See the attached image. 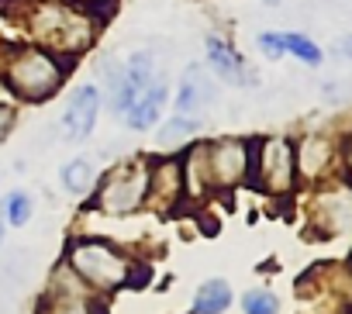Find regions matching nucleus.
Returning <instances> with one entry per match:
<instances>
[{
    "label": "nucleus",
    "mask_w": 352,
    "mask_h": 314,
    "mask_svg": "<svg viewBox=\"0 0 352 314\" xmlns=\"http://www.w3.org/2000/svg\"><path fill=\"white\" fill-rule=\"evenodd\" d=\"M28 32L42 49L66 59H73L97 38V25L87 14V4H76V0H38L28 11Z\"/></svg>",
    "instance_id": "f257e3e1"
},
{
    "label": "nucleus",
    "mask_w": 352,
    "mask_h": 314,
    "mask_svg": "<svg viewBox=\"0 0 352 314\" xmlns=\"http://www.w3.org/2000/svg\"><path fill=\"white\" fill-rule=\"evenodd\" d=\"M69 66H73V59H66L59 52H49L42 45H18L8 52V63L0 66V80H4V87L18 100L42 104L63 87Z\"/></svg>",
    "instance_id": "f03ea898"
},
{
    "label": "nucleus",
    "mask_w": 352,
    "mask_h": 314,
    "mask_svg": "<svg viewBox=\"0 0 352 314\" xmlns=\"http://www.w3.org/2000/svg\"><path fill=\"white\" fill-rule=\"evenodd\" d=\"M66 266L83 280L87 290H100V293L128 287L135 273L131 259L114 242L104 238H73L66 249Z\"/></svg>",
    "instance_id": "7ed1b4c3"
},
{
    "label": "nucleus",
    "mask_w": 352,
    "mask_h": 314,
    "mask_svg": "<svg viewBox=\"0 0 352 314\" xmlns=\"http://www.w3.org/2000/svg\"><path fill=\"white\" fill-rule=\"evenodd\" d=\"M145 201H148V163L128 159V163H118V166L97 183L94 208H97L100 214L121 218V214H135Z\"/></svg>",
    "instance_id": "20e7f679"
},
{
    "label": "nucleus",
    "mask_w": 352,
    "mask_h": 314,
    "mask_svg": "<svg viewBox=\"0 0 352 314\" xmlns=\"http://www.w3.org/2000/svg\"><path fill=\"white\" fill-rule=\"evenodd\" d=\"M249 180L280 197L294 190L297 180V163H294V142L283 135H270V138H252V166H249Z\"/></svg>",
    "instance_id": "39448f33"
},
{
    "label": "nucleus",
    "mask_w": 352,
    "mask_h": 314,
    "mask_svg": "<svg viewBox=\"0 0 352 314\" xmlns=\"http://www.w3.org/2000/svg\"><path fill=\"white\" fill-rule=\"evenodd\" d=\"M100 104H104V93H100L97 83L76 87L73 97H69V104H66V111H63V121H59L63 138L66 142H87L94 135V128H97Z\"/></svg>",
    "instance_id": "423d86ee"
},
{
    "label": "nucleus",
    "mask_w": 352,
    "mask_h": 314,
    "mask_svg": "<svg viewBox=\"0 0 352 314\" xmlns=\"http://www.w3.org/2000/svg\"><path fill=\"white\" fill-rule=\"evenodd\" d=\"M38 314H104V307L87 293L83 280L69 266H63L59 276H56V287L49 290Z\"/></svg>",
    "instance_id": "0eeeda50"
},
{
    "label": "nucleus",
    "mask_w": 352,
    "mask_h": 314,
    "mask_svg": "<svg viewBox=\"0 0 352 314\" xmlns=\"http://www.w3.org/2000/svg\"><path fill=\"white\" fill-rule=\"evenodd\" d=\"M204 45H208V69L218 83H225V87H256L259 83L256 69L221 35H208Z\"/></svg>",
    "instance_id": "6e6552de"
},
{
    "label": "nucleus",
    "mask_w": 352,
    "mask_h": 314,
    "mask_svg": "<svg viewBox=\"0 0 352 314\" xmlns=\"http://www.w3.org/2000/svg\"><path fill=\"white\" fill-rule=\"evenodd\" d=\"M218 97V80L211 73H204V66H187V76L176 87L173 97V111L187 114V117H201Z\"/></svg>",
    "instance_id": "1a4fd4ad"
},
{
    "label": "nucleus",
    "mask_w": 352,
    "mask_h": 314,
    "mask_svg": "<svg viewBox=\"0 0 352 314\" xmlns=\"http://www.w3.org/2000/svg\"><path fill=\"white\" fill-rule=\"evenodd\" d=\"M169 104V80L159 73L138 97H135V104L124 111V124H128V131H148V128H155L159 124V117H162V107Z\"/></svg>",
    "instance_id": "9d476101"
},
{
    "label": "nucleus",
    "mask_w": 352,
    "mask_h": 314,
    "mask_svg": "<svg viewBox=\"0 0 352 314\" xmlns=\"http://www.w3.org/2000/svg\"><path fill=\"white\" fill-rule=\"evenodd\" d=\"M335 159V148L324 135H304L297 145H294V163H297V177L304 180H321L328 173Z\"/></svg>",
    "instance_id": "9b49d317"
},
{
    "label": "nucleus",
    "mask_w": 352,
    "mask_h": 314,
    "mask_svg": "<svg viewBox=\"0 0 352 314\" xmlns=\"http://www.w3.org/2000/svg\"><path fill=\"white\" fill-rule=\"evenodd\" d=\"M184 194V163L180 159H162L148 166V201L173 204Z\"/></svg>",
    "instance_id": "f8f14e48"
},
{
    "label": "nucleus",
    "mask_w": 352,
    "mask_h": 314,
    "mask_svg": "<svg viewBox=\"0 0 352 314\" xmlns=\"http://www.w3.org/2000/svg\"><path fill=\"white\" fill-rule=\"evenodd\" d=\"M318 221L324 228V235H338L352 228V194L349 190H324L318 197Z\"/></svg>",
    "instance_id": "ddd939ff"
},
{
    "label": "nucleus",
    "mask_w": 352,
    "mask_h": 314,
    "mask_svg": "<svg viewBox=\"0 0 352 314\" xmlns=\"http://www.w3.org/2000/svg\"><path fill=\"white\" fill-rule=\"evenodd\" d=\"M59 183L66 194L73 197H87L94 187H97V166L87 159V155H80V159H69L59 173Z\"/></svg>",
    "instance_id": "4468645a"
},
{
    "label": "nucleus",
    "mask_w": 352,
    "mask_h": 314,
    "mask_svg": "<svg viewBox=\"0 0 352 314\" xmlns=\"http://www.w3.org/2000/svg\"><path fill=\"white\" fill-rule=\"evenodd\" d=\"M197 128H201V117L176 114V117H169V121L155 131V145H159V148H166V152L180 148V145H190V142H194V135H197Z\"/></svg>",
    "instance_id": "2eb2a0df"
},
{
    "label": "nucleus",
    "mask_w": 352,
    "mask_h": 314,
    "mask_svg": "<svg viewBox=\"0 0 352 314\" xmlns=\"http://www.w3.org/2000/svg\"><path fill=\"white\" fill-rule=\"evenodd\" d=\"M276 42H280L283 56H294V59H300L304 66H321V63H324L321 45H318L311 35H304V32H276Z\"/></svg>",
    "instance_id": "dca6fc26"
},
{
    "label": "nucleus",
    "mask_w": 352,
    "mask_h": 314,
    "mask_svg": "<svg viewBox=\"0 0 352 314\" xmlns=\"http://www.w3.org/2000/svg\"><path fill=\"white\" fill-rule=\"evenodd\" d=\"M232 304V287L228 280H208L197 287L194 297V314H225Z\"/></svg>",
    "instance_id": "f3484780"
},
{
    "label": "nucleus",
    "mask_w": 352,
    "mask_h": 314,
    "mask_svg": "<svg viewBox=\"0 0 352 314\" xmlns=\"http://www.w3.org/2000/svg\"><path fill=\"white\" fill-rule=\"evenodd\" d=\"M4 221L8 225H14V228H25L28 221H32V214H35V201H32V194H25V190H14V194H8V201H4Z\"/></svg>",
    "instance_id": "a211bd4d"
},
{
    "label": "nucleus",
    "mask_w": 352,
    "mask_h": 314,
    "mask_svg": "<svg viewBox=\"0 0 352 314\" xmlns=\"http://www.w3.org/2000/svg\"><path fill=\"white\" fill-rule=\"evenodd\" d=\"M242 311L245 314H280V300L273 290H249L242 297Z\"/></svg>",
    "instance_id": "6ab92c4d"
},
{
    "label": "nucleus",
    "mask_w": 352,
    "mask_h": 314,
    "mask_svg": "<svg viewBox=\"0 0 352 314\" xmlns=\"http://www.w3.org/2000/svg\"><path fill=\"white\" fill-rule=\"evenodd\" d=\"M256 45H259V52L266 56V59H283V49H280V42H276V32H259V38H256Z\"/></svg>",
    "instance_id": "aec40b11"
},
{
    "label": "nucleus",
    "mask_w": 352,
    "mask_h": 314,
    "mask_svg": "<svg viewBox=\"0 0 352 314\" xmlns=\"http://www.w3.org/2000/svg\"><path fill=\"white\" fill-rule=\"evenodd\" d=\"M11 124H14V111H11L8 104H0V138L11 131Z\"/></svg>",
    "instance_id": "412c9836"
},
{
    "label": "nucleus",
    "mask_w": 352,
    "mask_h": 314,
    "mask_svg": "<svg viewBox=\"0 0 352 314\" xmlns=\"http://www.w3.org/2000/svg\"><path fill=\"white\" fill-rule=\"evenodd\" d=\"M338 56H345V59H352V35H345V38L338 42Z\"/></svg>",
    "instance_id": "4be33fe9"
},
{
    "label": "nucleus",
    "mask_w": 352,
    "mask_h": 314,
    "mask_svg": "<svg viewBox=\"0 0 352 314\" xmlns=\"http://www.w3.org/2000/svg\"><path fill=\"white\" fill-rule=\"evenodd\" d=\"M345 170H349V180H352V138L345 142Z\"/></svg>",
    "instance_id": "5701e85b"
},
{
    "label": "nucleus",
    "mask_w": 352,
    "mask_h": 314,
    "mask_svg": "<svg viewBox=\"0 0 352 314\" xmlns=\"http://www.w3.org/2000/svg\"><path fill=\"white\" fill-rule=\"evenodd\" d=\"M76 4H87V8H100L104 0H76Z\"/></svg>",
    "instance_id": "b1692460"
},
{
    "label": "nucleus",
    "mask_w": 352,
    "mask_h": 314,
    "mask_svg": "<svg viewBox=\"0 0 352 314\" xmlns=\"http://www.w3.org/2000/svg\"><path fill=\"white\" fill-rule=\"evenodd\" d=\"M0 238H4V211H0Z\"/></svg>",
    "instance_id": "393cba45"
},
{
    "label": "nucleus",
    "mask_w": 352,
    "mask_h": 314,
    "mask_svg": "<svg viewBox=\"0 0 352 314\" xmlns=\"http://www.w3.org/2000/svg\"><path fill=\"white\" fill-rule=\"evenodd\" d=\"M263 4H266V8H276V4H280V0H263Z\"/></svg>",
    "instance_id": "a878e982"
},
{
    "label": "nucleus",
    "mask_w": 352,
    "mask_h": 314,
    "mask_svg": "<svg viewBox=\"0 0 352 314\" xmlns=\"http://www.w3.org/2000/svg\"><path fill=\"white\" fill-rule=\"evenodd\" d=\"M349 314H352V311H349Z\"/></svg>",
    "instance_id": "bb28decb"
}]
</instances>
